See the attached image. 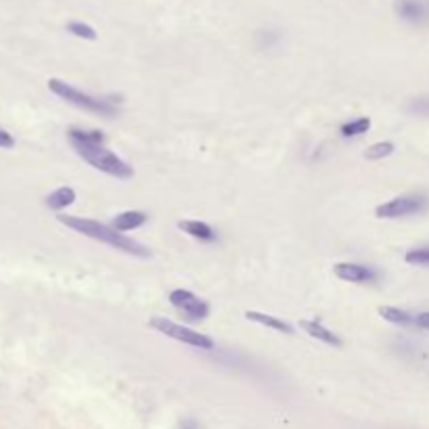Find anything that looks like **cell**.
Segmentation results:
<instances>
[{"instance_id": "obj_1", "label": "cell", "mask_w": 429, "mask_h": 429, "mask_svg": "<svg viewBox=\"0 0 429 429\" xmlns=\"http://www.w3.org/2000/svg\"><path fill=\"white\" fill-rule=\"evenodd\" d=\"M67 139L76 153L89 165L103 172V174L119 181H128L135 176L132 165H128L119 155L105 147V135L101 130H86V128L73 126L67 130Z\"/></svg>"}, {"instance_id": "obj_2", "label": "cell", "mask_w": 429, "mask_h": 429, "mask_svg": "<svg viewBox=\"0 0 429 429\" xmlns=\"http://www.w3.org/2000/svg\"><path fill=\"white\" fill-rule=\"evenodd\" d=\"M57 220L61 224H65L67 229H71L73 233H80L84 237H91L95 241H101L117 251H124V253H130V255H137V257H149L151 251L130 239V237H126L124 233L115 231L111 224H103V222H97V220H89V218H80V216H57Z\"/></svg>"}, {"instance_id": "obj_3", "label": "cell", "mask_w": 429, "mask_h": 429, "mask_svg": "<svg viewBox=\"0 0 429 429\" xmlns=\"http://www.w3.org/2000/svg\"><path fill=\"white\" fill-rule=\"evenodd\" d=\"M49 91L53 95H57L59 99H63L65 103L82 109V111H89V113H95V115H101V117H113L117 115V107L111 99H99V97H93L89 93H82L76 86L59 80V78H51L49 80Z\"/></svg>"}, {"instance_id": "obj_4", "label": "cell", "mask_w": 429, "mask_h": 429, "mask_svg": "<svg viewBox=\"0 0 429 429\" xmlns=\"http://www.w3.org/2000/svg\"><path fill=\"white\" fill-rule=\"evenodd\" d=\"M151 327L155 331H159L161 335L172 337V339H176V341H183V343H187V346L197 348V350L211 352L213 348H216V343H213L211 337H207L203 333H197V331H193L189 327H183V325L170 321V318H163V316L151 318Z\"/></svg>"}, {"instance_id": "obj_5", "label": "cell", "mask_w": 429, "mask_h": 429, "mask_svg": "<svg viewBox=\"0 0 429 429\" xmlns=\"http://www.w3.org/2000/svg\"><path fill=\"white\" fill-rule=\"evenodd\" d=\"M427 205H429V199L421 193L400 195V197H394L390 201L377 205L375 216L385 218V220H398V218H406V216L421 213L423 209H427Z\"/></svg>"}, {"instance_id": "obj_6", "label": "cell", "mask_w": 429, "mask_h": 429, "mask_svg": "<svg viewBox=\"0 0 429 429\" xmlns=\"http://www.w3.org/2000/svg\"><path fill=\"white\" fill-rule=\"evenodd\" d=\"M170 304L174 306L187 321H203L209 316V304L203 302L201 297H197L195 293L187 291V289H174L167 295Z\"/></svg>"}, {"instance_id": "obj_7", "label": "cell", "mask_w": 429, "mask_h": 429, "mask_svg": "<svg viewBox=\"0 0 429 429\" xmlns=\"http://www.w3.org/2000/svg\"><path fill=\"white\" fill-rule=\"evenodd\" d=\"M394 13L410 25H423L429 21V0H396Z\"/></svg>"}, {"instance_id": "obj_8", "label": "cell", "mask_w": 429, "mask_h": 429, "mask_svg": "<svg viewBox=\"0 0 429 429\" xmlns=\"http://www.w3.org/2000/svg\"><path fill=\"white\" fill-rule=\"evenodd\" d=\"M333 273L337 279L346 281V283H356V285L375 283L379 279L377 270H373L371 266H364V264H356V262H339L333 266Z\"/></svg>"}, {"instance_id": "obj_9", "label": "cell", "mask_w": 429, "mask_h": 429, "mask_svg": "<svg viewBox=\"0 0 429 429\" xmlns=\"http://www.w3.org/2000/svg\"><path fill=\"white\" fill-rule=\"evenodd\" d=\"M149 220V216L145 211H139V209H128V211H121L117 216L111 220V227L119 233H126V231H135V229H141L145 222Z\"/></svg>"}, {"instance_id": "obj_10", "label": "cell", "mask_w": 429, "mask_h": 429, "mask_svg": "<svg viewBox=\"0 0 429 429\" xmlns=\"http://www.w3.org/2000/svg\"><path fill=\"white\" fill-rule=\"evenodd\" d=\"M302 325V329L310 335V337H314V339H318V341H323V343H327V346H333V348H341V337L337 335V333H333L331 329H327L323 323H318V321H302L299 323Z\"/></svg>"}, {"instance_id": "obj_11", "label": "cell", "mask_w": 429, "mask_h": 429, "mask_svg": "<svg viewBox=\"0 0 429 429\" xmlns=\"http://www.w3.org/2000/svg\"><path fill=\"white\" fill-rule=\"evenodd\" d=\"M245 318L251 321V323L262 325V327H268L273 331H279V333H285V335H293V327L289 323H285L283 318H279V316H273V314H266V312H257V310H247Z\"/></svg>"}, {"instance_id": "obj_12", "label": "cell", "mask_w": 429, "mask_h": 429, "mask_svg": "<svg viewBox=\"0 0 429 429\" xmlns=\"http://www.w3.org/2000/svg\"><path fill=\"white\" fill-rule=\"evenodd\" d=\"M178 229L183 233H187L189 237L199 239V241H213V239H216V231H213L209 224L199 222V220H181Z\"/></svg>"}, {"instance_id": "obj_13", "label": "cell", "mask_w": 429, "mask_h": 429, "mask_svg": "<svg viewBox=\"0 0 429 429\" xmlns=\"http://www.w3.org/2000/svg\"><path fill=\"white\" fill-rule=\"evenodd\" d=\"M76 199H78V195L71 187H61V189L53 191L51 195H47V207L53 211H61V209L69 207Z\"/></svg>"}, {"instance_id": "obj_14", "label": "cell", "mask_w": 429, "mask_h": 429, "mask_svg": "<svg viewBox=\"0 0 429 429\" xmlns=\"http://www.w3.org/2000/svg\"><path fill=\"white\" fill-rule=\"evenodd\" d=\"M379 316L383 321L392 323V325H398V327H415V314H410L406 310H400V308H394V306H381Z\"/></svg>"}, {"instance_id": "obj_15", "label": "cell", "mask_w": 429, "mask_h": 429, "mask_svg": "<svg viewBox=\"0 0 429 429\" xmlns=\"http://www.w3.org/2000/svg\"><path fill=\"white\" fill-rule=\"evenodd\" d=\"M369 128H371V119L369 117H358V119L343 124L339 132H341L343 139H356V137H362L364 132H369Z\"/></svg>"}, {"instance_id": "obj_16", "label": "cell", "mask_w": 429, "mask_h": 429, "mask_svg": "<svg viewBox=\"0 0 429 429\" xmlns=\"http://www.w3.org/2000/svg\"><path fill=\"white\" fill-rule=\"evenodd\" d=\"M65 30L80 40H91V42L97 40V30L86 21H67Z\"/></svg>"}, {"instance_id": "obj_17", "label": "cell", "mask_w": 429, "mask_h": 429, "mask_svg": "<svg viewBox=\"0 0 429 429\" xmlns=\"http://www.w3.org/2000/svg\"><path fill=\"white\" fill-rule=\"evenodd\" d=\"M394 151H396L394 143H390V141H381V143L371 145V147L364 151V157L371 159V161H381V159H385V157H390Z\"/></svg>"}, {"instance_id": "obj_18", "label": "cell", "mask_w": 429, "mask_h": 429, "mask_svg": "<svg viewBox=\"0 0 429 429\" xmlns=\"http://www.w3.org/2000/svg\"><path fill=\"white\" fill-rule=\"evenodd\" d=\"M404 260L413 266H429V245L425 247H415L410 251H406Z\"/></svg>"}, {"instance_id": "obj_19", "label": "cell", "mask_w": 429, "mask_h": 429, "mask_svg": "<svg viewBox=\"0 0 429 429\" xmlns=\"http://www.w3.org/2000/svg\"><path fill=\"white\" fill-rule=\"evenodd\" d=\"M406 111H408V113H413V115L429 117V97H419V99H413V101L406 105Z\"/></svg>"}, {"instance_id": "obj_20", "label": "cell", "mask_w": 429, "mask_h": 429, "mask_svg": "<svg viewBox=\"0 0 429 429\" xmlns=\"http://www.w3.org/2000/svg\"><path fill=\"white\" fill-rule=\"evenodd\" d=\"M15 147V139L11 132H7L5 128H0V149H13Z\"/></svg>"}, {"instance_id": "obj_21", "label": "cell", "mask_w": 429, "mask_h": 429, "mask_svg": "<svg viewBox=\"0 0 429 429\" xmlns=\"http://www.w3.org/2000/svg\"><path fill=\"white\" fill-rule=\"evenodd\" d=\"M415 327L417 329H423V331H429V312L415 314Z\"/></svg>"}, {"instance_id": "obj_22", "label": "cell", "mask_w": 429, "mask_h": 429, "mask_svg": "<svg viewBox=\"0 0 429 429\" xmlns=\"http://www.w3.org/2000/svg\"><path fill=\"white\" fill-rule=\"evenodd\" d=\"M181 429H199V425H197L193 419H185V421L181 423Z\"/></svg>"}]
</instances>
